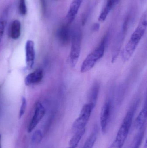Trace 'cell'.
I'll list each match as a JSON object with an SVG mask.
<instances>
[{
    "mask_svg": "<svg viewBox=\"0 0 147 148\" xmlns=\"http://www.w3.org/2000/svg\"><path fill=\"white\" fill-rule=\"evenodd\" d=\"M147 26V12L145 11L142 16L138 26L122 52L121 58L123 61L126 62L129 60L133 55L141 40L146 33Z\"/></svg>",
    "mask_w": 147,
    "mask_h": 148,
    "instance_id": "obj_1",
    "label": "cell"
},
{
    "mask_svg": "<svg viewBox=\"0 0 147 148\" xmlns=\"http://www.w3.org/2000/svg\"><path fill=\"white\" fill-rule=\"evenodd\" d=\"M137 105V102L133 104L127 112L119 128L115 139L110 148H122L124 146L133 123Z\"/></svg>",
    "mask_w": 147,
    "mask_h": 148,
    "instance_id": "obj_2",
    "label": "cell"
},
{
    "mask_svg": "<svg viewBox=\"0 0 147 148\" xmlns=\"http://www.w3.org/2000/svg\"><path fill=\"white\" fill-rule=\"evenodd\" d=\"M107 39V36H104L99 45L87 56L81 65L80 69L81 73H86L92 69L98 61L102 58L105 52Z\"/></svg>",
    "mask_w": 147,
    "mask_h": 148,
    "instance_id": "obj_3",
    "label": "cell"
},
{
    "mask_svg": "<svg viewBox=\"0 0 147 148\" xmlns=\"http://www.w3.org/2000/svg\"><path fill=\"white\" fill-rule=\"evenodd\" d=\"M71 47L69 55V62L71 67H75L80 55L82 41V33L78 27H75L71 33Z\"/></svg>",
    "mask_w": 147,
    "mask_h": 148,
    "instance_id": "obj_4",
    "label": "cell"
},
{
    "mask_svg": "<svg viewBox=\"0 0 147 148\" xmlns=\"http://www.w3.org/2000/svg\"><path fill=\"white\" fill-rule=\"evenodd\" d=\"M96 105L91 103L84 104L80 111L79 117L72 124V130L74 133L78 130L85 128Z\"/></svg>",
    "mask_w": 147,
    "mask_h": 148,
    "instance_id": "obj_5",
    "label": "cell"
},
{
    "mask_svg": "<svg viewBox=\"0 0 147 148\" xmlns=\"http://www.w3.org/2000/svg\"><path fill=\"white\" fill-rule=\"evenodd\" d=\"M111 101L108 100L102 107L100 113V126L102 133L104 134L107 131V127L111 114Z\"/></svg>",
    "mask_w": 147,
    "mask_h": 148,
    "instance_id": "obj_6",
    "label": "cell"
},
{
    "mask_svg": "<svg viewBox=\"0 0 147 148\" xmlns=\"http://www.w3.org/2000/svg\"><path fill=\"white\" fill-rule=\"evenodd\" d=\"M46 110L45 107L41 103L38 102L35 105V110L33 118L30 121L28 127V132L31 133L41 121L45 114Z\"/></svg>",
    "mask_w": 147,
    "mask_h": 148,
    "instance_id": "obj_7",
    "label": "cell"
},
{
    "mask_svg": "<svg viewBox=\"0 0 147 148\" xmlns=\"http://www.w3.org/2000/svg\"><path fill=\"white\" fill-rule=\"evenodd\" d=\"M26 64L28 69H32L34 64L35 53L34 43L31 40L27 41L26 44Z\"/></svg>",
    "mask_w": 147,
    "mask_h": 148,
    "instance_id": "obj_8",
    "label": "cell"
},
{
    "mask_svg": "<svg viewBox=\"0 0 147 148\" xmlns=\"http://www.w3.org/2000/svg\"><path fill=\"white\" fill-rule=\"evenodd\" d=\"M83 0H73L65 18L66 24H71L78 12Z\"/></svg>",
    "mask_w": 147,
    "mask_h": 148,
    "instance_id": "obj_9",
    "label": "cell"
},
{
    "mask_svg": "<svg viewBox=\"0 0 147 148\" xmlns=\"http://www.w3.org/2000/svg\"><path fill=\"white\" fill-rule=\"evenodd\" d=\"M71 33L70 25L68 24L65 23L59 28L57 32V36L61 44L64 45L68 44L71 40Z\"/></svg>",
    "mask_w": 147,
    "mask_h": 148,
    "instance_id": "obj_10",
    "label": "cell"
},
{
    "mask_svg": "<svg viewBox=\"0 0 147 148\" xmlns=\"http://www.w3.org/2000/svg\"><path fill=\"white\" fill-rule=\"evenodd\" d=\"M43 77L42 70L41 69H37L26 77L25 79V84L26 85H30L38 83L41 81Z\"/></svg>",
    "mask_w": 147,
    "mask_h": 148,
    "instance_id": "obj_11",
    "label": "cell"
},
{
    "mask_svg": "<svg viewBox=\"0 0 147 148\" xmlns=\"http://www.w3.org/2000/svg\"><path fill=\"white\" fill-rule=\"evenodd\" d=\"M147 119V108L146 103L140 112L135 121V127L137 130H140L146 126Z\"/></svg>",
    "mask_w": 147,
    "mask_h": 148,
    "instance_id": "obj_12",
    "label": "cell"
},
{
    "mask_svg": "<svg viewBox=\"0 0 147 148\" xmlns=\"http://www.w3.org/2000/svg\"><path fill=\"white\" fill-rule=\"evenodd\" d=\"M85 132V128L83 129L75 132L74 135L69 142V147L67 148H76L78 146L81 139Z\"/></svg>",
    "mask_w": 147,
    "mask_h": 148,
    "instance_id": "obj_13",
    "label": "cell"
},
{
    "mask_svg": "<svg viewBox=\"0 0 147 148\" xmlns=\"http://www.w3.org/2000/svg\"><path fill=\"white\" fill-rule=\"evenodd\" d=\"M99 88H100V86L98 83L95 82L92 85L88 95V98H89L88 99L89 102V103H93L94 105H96V103L98 98Z\"/></svg>",
    "mask_w": 147,
    "mask_h": 148,
    "instance_id": "obj_14",
    "label": "cell"
},
{
    "mask_svg": "<svg viewBox=\"0 0 147 148\" xmlns=\"http://www.w3.org/2000/svg\"><path fill=\"white\" fill-rule=\"evenodd\" d=\"M21 23L18 20H15L11 24L10 36L14 40L18 39L20 36Z\"/></svg>",
    "mask_w": 147,
    "mask_h": 148,
    "instance_id": "obj_15",
    "label": "cell"
},
{
    "mask_svg": "<svg viewBox=\"0 0 147 148\" xmlns=\"http://www.w3.org/2000/svg\"><path fill=\"white\" fill-rule=\"evenodd\" d=\"M146 130V126L139 130V132L134 139L131 148H140L144 138Z\"/></svg>",
    "mask_w": 147,
    "mask_h": 148,
    "instance_id": "obj_16",
    "label": "cell"
},
{
    "mask_svg": "<svg viewBox=\"0 0 147 148\" xmlns=\"http://www.w3.org/2000/svg\"><path fill=\"white\" fill-rule=\"evenodd\" d=\"M114 6V5L110 0H108L107 4L100 13V15L98 17V21L101 22L104 21L108 15L110 10Z\"/></svg>",
    "mask_w": 147,
    "mask_h": 148,
    "instance_id": "obj_17",
    "label": "cell"
},
{
    "mask_svg": "<svg viewBox=\"0 0 147 148\" xmlns=\"http://www.w3.org/2000/svg\"><path fill=\"white\" fill-rule=\"evenodd\" d=\"M98 129L95 128L86 140L83 148H93L98 136Z\"/></svg>",
    "mask_w": 147,
    "mask_h": 148,
    "instance_id": "obj_18",
    "label": "cell"
},
{
    "mask_svg": "<svg viewBox=\"0 0 147 148\" xmlns=\"http://www.w3.org/2000/svg\"><path fill=\"white\" fill-rule=\"evenodd\" d=\"M43 138L42 133L40 130L35 131L32 137V142L34 144H38L41 142Z\"/></svg>",
    "mask_w": 147,
    "mask_h": 148,
    "instance_id": "obj_19",
    "label": "cell"
},
{
    "mask_svg": "<svg viewBox=\"0 0 147 148\" xmlns=\"http://www.w3.org/2000/svg\"><path fill=\"white\" fill-rule=\"evenodd\" d=\"M19 11L21 14L25 15L27 12V8L26 5V0H20Z\"/></svg>",
    "mask_w": 147,
    "mask_h": 148,
    "instance_id": "obj_20",
    "label": "cell"
},
{
    "mask_svg": "<svg viewBox=\"0 0 147 148\" xmlns=\"http://www.w3.org/2000/svg\"><path fill=\"white\" fill-rule=\"evenodd\" d=\"M27 105V102L26 100V98L24 97H23L22 99V103L21 105L20 108V114H19V117L20 118H21L23 115H24V113L25 112V110H26V108Z\"/></svg>",
    "mask_w": 147,
    "mask_h": 148,
    "instance_id": "obj_21",
    "label": "cell"
},
{
    "mask_svg": "<svg viewBox=\"0 0 147 148\" xmlns=\"http://www.w3.org/2000/svg\"><path fill=\"white\" fill-rule=\"evenodd\" d=\"M4 29H5V23L3 21H0V41L3 36Z\"/></svg>",
    "mask_w": 147,
    "mask_h": 148,
    "instance_id": "obj_22",
    "label": "cell"
},
{
    "mask_svg": "<svg viewBox=\"0 0 147 148\" xmlns=\"http://www.w3.org/2000/svg\"><path fill=\"white\" fill-rule=\"evenodd\" d=\"M41 4V9H42V13L45 14L46 10L47 3L46 0H40Z\"/></svg>",
    "mask_w": 147,
    "mask_h": 148,
    "instance_id": "obj_23",
    "label": "cell"
},
{
    "mask_svg": "<svg viewBox=\"0 0 147 148\" xmlns=\"http://www.w3.org/2000/svg\"><path fill=\"white\" fill-rule=\"evenodd\" d=\"M99 28H100V25L99 23H95L92 26V27H91V30L94 32H96V31H98Z\"/></svg>",
    "mask_w": 147,
    "mask_h": 148,
    "instance_id": "obj_24",
    "label": "cell"
},
{
    "mask_svg": "<svg viewBox=\"0 0 147 148\" xmlns=\"http://www.w3.org/2000/svg\"><path fill=\"white\" fill-rule=\"evenodd\" d=\"M143 148H147V143L146 140V141H145V145H144V147Z\"/></svg>",
    "mask_w": 147,
    "mask_h": 148,
    "instance_id": "obj_25",
    "label": "cell"
},
{
    "mask_svg": "<svg viewBox=\"0 0 147 148\" xmlns=\"http://www.w3.org/2000/svg\"><path fill=\"white\" fill-rule=\"evenodd\" d=\"M0 148H2L1 145V135H0Z\"/></svg>",
    "mask_w": 147,
    "mask_h": 148,
    "instance_id": "obj_26",
    "label": "cell"
}]
</instances>
